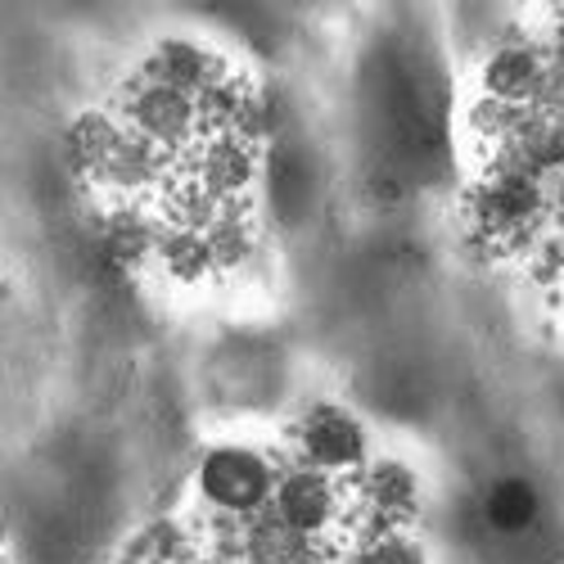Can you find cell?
<instances>
[{
  "mask_svg": "<svg viewBox=\"0 0 564 564\" xmlns=\"http://www.w3.org/2000/svg\"><path fill=\"white\" fill-rule=\"evenodd\" d=\"M275 484H280L275 460L267 452L240 447V443H221V447L204 452V460L195 469V488H199L204 506L217 514H235V520H253V514L271 510Z\"/></svg>",
  "mask_w": 564,
  "mask_h": 564,
  "instance_id": "6da1fadb",
  "label": "cell"
},
{
  "mask_svg": "<svg viewBox=\"0 0 564 564\" xmlns=\"http://www.w3.org/2000/svg\"><path fill=\"white\" fill-rule=\"evenodd\" d=\"M118 118L127 131L154 140L159 150L167 154H185L199 145V131H208L204 122V105L199 96H185L176 86H163L145 73H135L127 86H122V105H118Z\"/></svg>",
  "mask_w": 564,
  "mask_h": 564,
  "instance_id": "7a4b0ae2",
  "label": "cell"
},
{
  "mask_svg": "<svg viewBox=\"0 0 564 564\" xmlns=\"http://www.w3.org/2000/svg\"><path fill=\"white\" fill-rule=\"evenodd\" d=\"M294 447H299V465H312L330 479L361 475L370 465V438L361 430V420L335 402H321L307 415H299Z\"/></svg>",
  "mask_w": 564,
  "mask_h": 564,
  "instance_id": "3957f363",
  "label": "cell"
},
{
  "mask_svg": "<svg viewBox=\"0 0 564 564\" xmlns=\"http://www.w3.org/2000/svg\"><path fill=\"white\" fill-rule=\"evenodd\" d=\"M271 510H275L294 533L321 542L325 533H335V529L344 524V492L335 488L330 475H321V469H312V465H290V469H280Z\"/></svg>",
  "mask_w": 564,
  "mask_h": 564,
  "instance_id": "277c9868",
  "label": "cell"
},
{
  "mask_svg": "<svg viewBox=\"0 0 564 564\" xmlns=\"http://www.w3.org/2000/svg\"><path fill=\"white\" fill-rule=\"evenodd\" d=\"M181 172H191L199 185H208V191L217 199H240L249 191V181L258 176V150L253 140L245 135H230V131H217V135H204L199 145L191 154H181Z\"/></svg>",
  "mask_w": 564,
  "mask_h": 564,
  "instance_id": "5b68a950",
  "label": "cell"
},
{
  "mask_svg": "<svg viewBox=\"0 0 564 564\" xmlns=\"http://www.w3.org/2000/svg\"><path fill=\"white\" fill-rule=\"evenodd\" d=\"M140 73L163 82V86L185 90V96H199L204 100L213 86H221L230 77V64L221 55H213L208 45H199V41L167 36V41H159L154 51H150V59L140 64Z\"/></svg>",
  "mask_w": 564,
  "mask_h": 564,
  "instance_id": "8992f818",
  "label": "cell"
},
{
  "mask_svg": "<svg viewBox=\"0 0 564 564\" xmlns=\"http://www.w3.org/2000/svg\"><path fill=\"white\" fill-rule=\"evenodd\" d=\"M357 497L380 514V520H389V524H398L402 529V520L415 510V501H420V488H415V475L402 465V460H370L361 475H357Z\"/></svg>",
  "mask_w": 564,
  "mask_h": 564,
  "instance_id": "52a82bcc",
  "label": "cell"
},
{
  "mask_svg": "<svg viewBox=\"0 0 564 564\" xmlns=\"http://www.w3.org/2000/svg\"><path fill=\"white\" fill-rule=\"evenodd\" d=\"M122 135H127V127H122L118 113H105V109L82 113L68 127V159H73V167L86 172V176H100L105 163L113 159V150L122 145Z\"/></svg>",
  "mask_w": 564,
  "mask_h": 564,
  "instance_id": "ba28073f",
  "label": "cell"
},
{
  "mask_svg": "<svg viewBox=\"0 0 564 564\" xmlns=\"http://www.w3.org/2000/svg\"><path fill=\"white\" fill-rule=\"evenodd\" d=\"M159 267L172 271L176 280H204L208 271H217L213 245L204 230H181V226H163L159 230V249H154Z\"/></svg>",
  "mask_w": 564,
  "mask_h": 564,
  "instance_id": "9c48e42d",
  "label": "cell"
},
{
  "mask_svg": "<svg viewBox=\"0 0 564 564\" xmlns=\"http://www.w3.org/2000/svg\"><path fill=\"white\" fill-rule=\"evenodd\" d=\"M538 488L529 479H497L484 497V514L497 533H524L533 520H538Z\"/></svg>",
  "mask_w": 564,
  "mask_h": 564,
  "instance_id": "30bf717a",
  "label": "cell"
},
{
  "mask_svg": "<svg viewBox=\"0 0 564 564\" xmlns=\"http://www.w3.org/2000/svg\"><path fill=\"white\" fill-rule=\"evenodd\" d=\"M357 564H425V546L406 529H384L380 538L357 551Z\"/></svg>",
  "mask_w": 564,
  "mask_h": 564,
  "instance_id": "8fae6325",
  "label": "cell"
},
{
  "mask_svg": "<svg viewBox=\"0 0 564 564\" xmlns=\"http://www.w3.org/2000/svg\"><path fill=\"white\" fill-rule=\"evenodd\" d=\"M551 217H555V226H564V181L551 185Z\"/></svg>",
  "mask_w": 564,
  "mask_h": 564,
  "instance_id": "7c38bea8",
  "label": "cell"
},
{
  "mask_svg": "<svg viewBox=\"0 0 564 564\" xmlns=\"http://www.w3.org/2000/svg\"><path fill=\"white\" fill-rule=\"evenodd\" d=\"M191 564H230V560H217V555H204V551H199Z\"/></svg>",
  "mask_w": 564,
  "mask_h": 564,
  "instance_id": "4fadbf2b",
  "label": "cell"
},
{
  "mask_svg": "<svg viewBox=\"0 0 564 564\" xmlns=\"http://www.w3.org/2000/svg\"><path fill=\"white\" fill-rule=\"evenodd\" d=\"M135 564H172V560H135Z\"/></svg>",
  "mask_w": 564,
  "mask_h": 564,
  "instance_id": "5bb4252c",
  "label": "cell"
}]
</instances>
